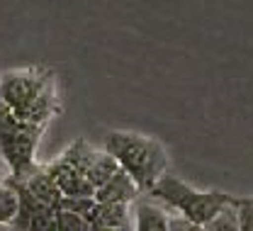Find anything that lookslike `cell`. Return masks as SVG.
I'll return each instance as SVG.
<instances>
[{"label": "cell", "mask_w": 253, "mask_h": 231, "mask_svg": "<svg viewBox=\"0 0 253 231\" xmlns=\"http://www.w3.org/2000/svg\"><path fill=\"white\" fill-rule=\"evenodd\" d=\"M83 227H85V222L76 212L63 209V207L56 212V231H83Z\"/></svg>", "instance_id": "obj_16"}, {"label": "cell", "mask_w": 253, "mask_h": 231, "mask_svg": "<svg viewBox=\"0 0 253 231\" xmlns=\"http://www.w3.org/2000/svg\"><path fill=\"white\" fill-rule=\"evenodd\" d=\"M83 231H115V229H107V227H102L100 222H88V224L83 227Z\"/></svg>", "instance_id": "obj_19"}, {"label": "cell", "mask_w": 253, "mask_h": 231, "mask_svg": "<svg viewBox=\"0 0 253 231\" xmlns=\"http://www.w3.org/2000/svg\"><path fill=\"white\" fill-rule=\"evenodd\" d=\"M0 105L17 119L44 127L59 110L54 76L44 68L7 71L0 78Z\"/></svg>", "instance_id": "obj_1"}, {"label": "cell", "mask_w": 253, "mask_h": 231, "mask_svg": "<svg viewBox=\"0 0 253 231\" xmlns=\"http://www.w3.org/2000/svg\"><path fill=\"white\" fill-rule=\"evenodd\" d=\"M190 231H205L202 227H197V224H190Z\"/></svg>", "instance_id": "obj_20"}, {"label": "cell", "mask_w": 253, "mask_h": 231, "mask_svg": "<svg viewBox=\"0 0 253 231\" xmlns=\"http://www.w3.org/2000/svg\"><path fill=\"white\" fill-rule=\"evenodd\" d=\"M241 231H253V197H234Z\"/></svg>", "instance_id": "obj_17"}, {"label": "cell", "mask_w": 253, "mask_h": 231, "mask_svg": "<svg viewBox=\"0 0 253 231\" xmlns=\"http://www.w3.org/2000/svg\"><path fill=\"white\" fill-rule=\"evenodd\" d=\"M117 170H120V165H117V161H115L107 151H97L95 161L90 163L88 173H85V178H88V183L97 190V188H102V185H105Z\"/></svg>", "instance_id": "obj_10"}, {"label": "cell", "mask_w": 253, "mask_h": 231, "mask_svg": "<svg viewBox=\"0 0 253 231\" xmlns=\"http://www.w3.org/2000/svg\"><path fill=\"white\" fill-rule=\"evenodd\" d=\"M202 229L205 231H241V227H239V212H236L234 197H231V202H226Z\"/></svg>", "instance_id": "obj_12"}, {"label": "cell", "mask_w": 253, "mask_h": 231, "mask_svg": "<svg viewBox=\"0 0 253 231\" xmlns=\"http://www.w3.org/2000/svg\"><path fill=\"white\" fill-rule=\"evenodd\" d=\"M17 231H56V212L42 204L22 222V227Z\"/></svg>", "instance_id": "obj_13"}, {"label": "cell", "mask_w": 253, "mask_h": 231, "mask_svg": "<svg viewBox=\"0 0 253 231\" xmlns=\"http://www.w3.org/2000/svg\"><path fill=\"white\" fill-rule=\"evenodd\" d=\"M146 195H151L161 204L175 209L178 217L188 219L190 224H197V227H205L226 202H231V195H226V192L195 190L192 185H188L185 180H180L178 175H170V173H163L161 180Z\"/></svg>", "instance_id": "obj_3"}, {"label": "cell", "mask_w": 253, "mask_h": 231, "mask_svg": "<svg viewBox=\"0 0 253 231\" xmlns=\"http://www.w3.org/2000/svg\"><path fill=\"white\" fill-rule=\"evenodd\" d=\"M61 207L76 212L85 224L88 222H97V214H100V202L95 197H63Z\"/></svg>", "instance_id": "obj_14"}, {"label": "cell", "mask_w": 253, "mask_h": 231, "mask_svg": "<svg viewBox=\"0 0 253 231\" xmlns=\"http://www.w3.org/2000/svg\"><path fill=\"white\" fill-rule=\"evenodd\" d=\"M17 183H22L32 195L39 199L42 204H46L49 209H54V212H59V209H61L63 195H61V190L56 188L54 178L49 175L46 165H34V170H32L30 175H27V178H22V180H17Z\"/></svg>", "instance_id": "obj_6"}, {"label": "cell", "mask_w": 253, "mask_h": 231, "mask_svg": "<svg viewBox=\"0 0 253 231\" xmlns=\"http://www.w3.org/2000/svg\"><path fill=\"white\" fill-rule=\"evenodd\" d=\"M168 231H190V222L183 217H170L168 219Z\"/></svg>", "instance_id": "obj_18"}, {"label": "cell", "mask_w": 253, "mask_h": 231, "mask_svg": "<svg viewBox=\"0 0 253 231\" xmlns=\"http://www.w3.org/2000/svg\"><path fill=\"white\" fill-rule=\"evenodd\" d=\"M44 127L17 119L0 105V156L10 168L12 180H22L34 170V151Z\"/></svg>", "instance_id": "obj_4"}, {"label": "cell", "mask_w": 253, "mask_h": 231, "mask_svg": "<svg viewBox=\"0 0 253 231\" xmlns=\"http://www.w3.org/2000/svg\"><path fill=\"white\" fill-rule=\"evenodd\" d=\"M141 192H139V188L134 185V180L126 175L125 170L120 168L102 188H97L95 190L93 197L100 202V204H112V202H122V204H129V202H134V199L139 197Z\"/></svg>", "instance_id": "obj_7"}, {"label": "cell", "mask_w": 253, "mask_h": 231, "mask_svg": "<svg viewBox=\"0 0 253 231\" xmlns=\"http://www.w3.org/2000/svg\"><path fill=\"white\" fill-rule=\"evenodd\" d=\"M15 212H17V192L5 180V183H0V224H10Z\"/></svg>", "instance_id": "obj_15"}, {"label": "cell", "mask_w": 253, "mask_h": 231, "mask_svg": "<svg viewBox=\"0 0 253 231\" xmlns=\"http://www.w3.org/2000/svg\"><path fill=\"white\" fill-rule=\"evenodd\" d=\"M102 146H105L102 151H107L117 161V165L134 180L139 192H149L168 168V156L163 144L144 134L110 132Z\"/></svg>", "instance_id": "obj_2"}, {"label": "cell", "mask_w": 253, "mask_h": 231, "mask_svg": "<svg viewBox=\"0 0 253 231\" xmlns=\"http://www.w3.org/2000/svg\"><path fill=\"white\" fill-rule=\"evenodd\" d=\"M46 170L54 178L63 197H93L95 195V188L88 183V178L83 173H78L73 165L66 163L61 156H56L51 163H46Z\"/></svg>", "instance_id": "obj_5"}, {"label": "cell", "mask_w": 253, "mask_h": 231, "mask_svg": "<svg viewBox=\"0 0 253 231\" xmlns=\"http://www.w3.org/2000/svg\"><path fill=\"white\" fill-rule=\"evenodd\" d=\"M95 156H97V149H93L85 139H76L66 151L61 154V158L66 161L68 165H73L78 173H88V168H90V163L95 161Z\"/></svg>", "instance_id": "obj_9"}, {"label": "cell", "mask_w": 253, "mask_h": 231, "mask_svg": "<svg viewBox=\"0 0 253 231\" xmlns=\"http://www.w3.org/2000/svg\"><path fill=\"white\" fill-rule=\"evenodd\" d=\"M97 222L107 229L126 231L129 229V204L122 202H112V204H100V214Z\"/></svg>", "instance_id": "obj_11"}, {"label": "cell", "mask_w": 253, "mask_h": 231, "mask_svg": "<svg viewBox=\"0 0 253 231\" xmlns=\"http://www.w3.org/2000/svg\"><path fill=\"white\" fill-rule=\"evenodd\" d=\"M168 219L170 217L151 202L136 204V231H168Z\"/></svg>", "instance_id": "obj_8"}]
</instances>
